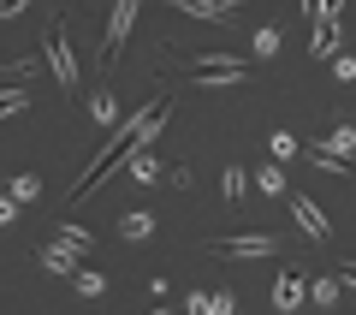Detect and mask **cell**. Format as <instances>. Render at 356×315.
Instances as JSON below:
<instances>
[{"label":"cell","instance_id":"44dd1931","mask_svg":"<svg viewBox=\"0 0 356 315\" xmlns=\"http://www.w3.org/2000/svg\"><path fill=\"white\" fill-rule=\"evenodd\" d=\"M60 244H72V250H89V232L77 226V220H60Z\"/></svg>","mask_w":356,"mask_h":315},{"label":"cell","instance_id":"7a4b0ae2","mask_svg":"<svg viewBox=\"0 0 356 315\" xmlns=\"http://www.w3.org/2000/svg\"><path fill=\"white\" fill-rule=\"evenodd\" d=\"M137 6H143V0H113V18H107V36H102V72L119 60V48H125L131 24H137Z\"/></svg>","mask_w":356,"mask_h":315},{"label":"cell","instance_id":"3957f363","mask_svg":"<svg viewBox=\"0 0 356 315\" xmlns=\"http://www.w3.org/2000/svg\"><path fill=\"white\" fill-rule=\"evenodd\" d=\"M48 72L60 77L65 95H77V60H72V42H65V24H60V18H54V30H48Z\"/></svg>","mask_w":356,"mask_h":315},{"label":"cell","instance_id":"6da1fadb","mask_svg":"<svg viewBox=\"0 0 356 315\" xmlns=\"http://www.w3.org/2000/svg\"><path fill=\"white\" fill-rule=\"evenodd\" d=\"M208 250L232 256V262H267V256H280V238L273 232H232V238H214Z\"/></svg>","mask_w":356,"mask_h":315},{"label":"cell","instance_id":"cb8c5ba5","mask_svg":"<svg viewBox=\"0 0 356 315\" xmlns=\"http://www.w3.org/2000/svg\"><path fill=\"white\" fill-rule=\"evenodd\" d=\"M30 0H0V18H13V13H24Z\"/></svg>","mask_w":356,"mask_h":315},{"label":"cell","instance_id":"ba28073f","mask_svg":"<svg viewBox=\"0 0 356 315\" xmlns=\"http://www.w3.org/2000/svg\"><path fill=\"white\" fill-rule=\"evenodd\" d=\"M303 298H309L303 274H280V279H273V309H297Z\"/></svg>","mask_w":356,"mask_h":315},{"label":"cell","instance_id":"ffe728a7","mask_svg":"<svg viewBox=\"0 0 356 315\" xmlns=\"http://www.w3.org/2000/svg\"><path fill=\"white\" fill-rule=\"evenodd\" d=\"M267 149H273V161H291V155H297V137H291V131H273Z\"/></svg>","mask_w":356,"mask_h":315},{"label":"cell","instance_id":"5bb4252c","mask_svg":"<svg viewBox=\"0 0 356 315\" xmlns=\"http://www.w3.org/2000/svg\"><path fill=\"white\" fill-rule=\"evenodd\" d=\"M255 190H261V197H280V190H285L280 161H273V167H255Z\"/></svg>","mask_w":356,"mask_h":315},{"label":"cell","instance_id":"52a82bcc","mask_svg":"<svg viewBox=\"0 0 356 315\" xmlns=\"http://www.w3.org/2000/svg\"><path fill=\"white\" fill-rule=\"evenodd\" d=\"M77 256H83V250H72V244H42L36 262L48 268V274H77Z\"/></svg>","mask_w":356,"mask_h":315},{"label":"cell","instance_id":"8992f818","mask_svg":"<svg viewBox=\"0 0 356 315\" xmlns=\"http://www.w3.org/2000/svg\"><path fill=\"white\" fill-rule=\"evenodd\" d=\"M339 42H344V24H339V18H315L309 54H315V60H327V54H339Z\"/></svg>","mask_w":356,"mask_h":315},{"label":"cell","instance_id":"e0dca14e","mask_svg":"<svg viewBox=\"0 0 356 315\" xmlns=\"http://www.w3.org/2000/svg\"><path fill=\"white\" fill-rule=\"evenodd\" d=\"M309 161H315L321 173H339V178H350V161H339V155H327V149H321V143H315V149H309Z\"/></svg>","mask_w":356,"mask_h":315},{"label":"cell","instance_id":"d4e9b609","mask_svg":"<svg viewBox=\"0 0 356 315\" xmlns=\"http://www.w3.org/2000/svg\"><path fill=\"white\" fill-rule=\"evenodd\" d=\"M344 286H350V291H356V262H344Z\"/></svg>","mask_w":356,"mask_h":315},{"label":"cell","instance_id":"2e32d148","mask_svg":"<svg viewBox=\"0 0 356 315\" xmlns=\"http://www.w3.org/2000/svg\"><path fill=\"white\" fill-rule=\"evenodd\" d=\"M72 286L83 291V298H102V291H107V279L95 274V268H77V274H72Z\"/></svg>","mask_w":356,"mask_h":315},{"label":"cell","instance_id":"8fae6325","mask_svg":"<svg viewBox=\"0 0 356 315\" xmlns=\"http://www.w3.org/2000/svg\"><path fill=\"white\" fill-rule=\"evenodd\" d=\"M149 232H154V215H143V208H137V215H125V220H119V238H125V244L149 238Z\"/></svg>","mask_w":356,"mask_h":315},{"label":"cell","instance_id":"4fadbf2b","mask_svg":"<svg viewBox=\"0 0 356 315\" xmlns=\"http://www.w3.org/2000/svg\"><path fill=\"white\" fill-rule=\"evenodd\" d=\"M166 6H178V13H191V18H226L220 0H166Z\"/></svg>","mask_w":356,"mask_h":315},{"label":"cell","instance_id":"4316f807","mask_svg":"<svg viewBox=\"0 0 356 315\" xmlns=\"http://www.w3.org/2000/svg\"><path fill=\"white\" fill-rule=\"evenodd\" d=\"M154 315H178V309H154Z\"/></svg>","mask_w":356,"mask_h":315},{"label":"cell","instance_id":"ac0fdd59","mask_svg":"<svg viewBox=\"0 0 356 315\" xmlns=\"http://www.w3.org/2000/svg\"><path fill=\"white\" fill-rule=\"evenodd\" d=\"M30 107V89H0V119H13Z\"/></svg>","mask_w":356,"mask_h":315},{"label":"cell","instance_id":"484cf974","mask_svg":"<svg viewBox=\"0 0 356 315\" xmlns=\"http://www.w3.org/2000/svg\"><path fill=\"white\" fill-rule=\"evenodd\" d=\"M220 6H226V13H232V6H243V0H220Z\"/></svg>","mask_w":356,"mask_h":315},{"label":"cell","instance_id":"9c48e42d","mask_svg":"<svg viewBox=\"0 0 356 315\" xmlns=\"http://www.w3.org/2000/svg\"><path fill=\"white\" fill-rule=\"evenodd\" d=\"M220 190H226V202H243V190H250V167L232 161L226 173H220Z\"/></svg>","mask_w":356,"mask_h":315},{"label":"cell","instance_id":"7402d4cb","mask_svg":"<svg viewBox=\"0 0 356 315\" xmlns=\"http://www.w3.org/2000/svg\"><path fill=\"white\" fill-rule=\"evenodd\" d=\"M309 298H315V303H327V309H332V303H339V279H315V286H309Z\"/></svg>","mask_w":356,"mask_h":315},{"label":"cell","instance_id":"603a6c76","mask_svg":"<svg viewBox=\"0 0 356 315\" xmlns=\"http://www.w3.org/2000/svg\"><path fill=\"white\" fill-rule=\"evenodd\" d=\"M208 315H238V298H232V291H214V298H208Z\"/></svg>","mask_w":356,"mask_h":315},{"label":"cell","instance_id":"30bf717a","mask_svg":"<svg viewBox=\"0 0 356 315\" xmlns=\"http://www.w3.org/2000/svg\"><path fill=\"white\" fill-rule=\"evenodd\" d=\"M327 155H339V161H350V149H356V125H332V137L321 143Z\"/></svg>","mask_w":356,"mask_h":315},{"label":"cell","instance_id":"5b68a950","mask_svg":"<svg viewBox=\"0 0 356 315\" xmlns=\"http://www.w3.org/2000/svg\"><path fill=\"white\" fill-rule=\"evenodd\" d=\"M291 215L303 220V232H309V238H315V244H327V238H332V220L321 215V208H315V202H309V197H291Z\"/></svg>","mask_w":356,"mask_h":315},{"label":"cell","instance_id":"7c38bea8","mask_svg":"<svg viewBox=\"0 0 356 315\" xmlns=\"http://www.w3.org/2000/svg\"><path fill=\"white\" fill-rule=\"evenodd\" d=\"M250 54H255V60H273V54H280V24H261V30H255Z\"/></svg>","mask_w":356,"mask_h":315},{"label":"cell","instance_id":"277c9868","mask_svg":"<svg viewBox=\"0 0 356 315\" xmlns=\"http://www.w3.org/2000/svg\"><path fill=\"white\" fill-rule=\"evenodd\" d=\"M184 66H191V72H226V77H238V84L255 77V60H243V54H184Z\"/></svg>","mask_w":356,"mask_h":315},{"label":"cell","instance_id":"9a60e30c","mask_svg":"<svg viewBox=\"0 0 356 315\" xmlns=\"http://www.w3.org/2000/svg\"><path fill=\"white\" fill-rule=\"evenodd\" d=\"M89 119H102V125H119V101L107 95V89H102V95H89Z\"/></svg>","mask_w":356,"mask_h":315},{"label":"cell","instance_id":"d6986e66","mask_svg":"<svg viewBox=\"0 0 356 315\" xmlns=\"http://www.w3.org/2000/svg\"><path fill=\"white\" fill-rule=\"evenodd\" d=\"M6 197H13V202H30V197H42V185H36L30 173H18L13 185H6Z\"/></svg>","mask_w":356,"mask_h":315}]
</instances>
